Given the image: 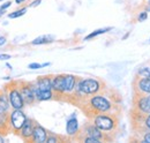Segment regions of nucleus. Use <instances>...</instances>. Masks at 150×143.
<instances>
[{
  "instance_id": "obj_1",
  "label": "nucleus",
  "mask_w": 150,
  "mask_h": 143,
  "mask_svg": "<svg viewBox=\"0 0 150 143\" xmlns=\"http://www.w3.org/2000/svg\"><path fill=\"white\" fill-rule=\"evenodd\" d=\"M105 91L93 95L77 104V106L81 108V111L89 119H93L97 114L114 112V110L117 107V103L113 102L112 97L105 96Z\"/></svg>"
},
{
  "instance_id": "obj_2",
  "label": "nucleus",
  "mask_w": 150,
  "mask_h": 143,
  "mask_svg": "<svg viewBox=\"0 0 150 143\" xmlns=\"http://www.w3.org/2000/svg\"><path fill=\"white\" fill-rule=\"evenodd\" d=\"M93 124L106 134H112L117 130L119 125V118L115 112L97 114L93 119Z\"/></svg>"
},
{
  "instance_id": "obj_3",
  "label": "nucleus",
  "mask_w": 150,
  "mask_h": 143,
  "mask_svg": "<svg viewBox=\"0 0 150 143\" xmlns=\"http://www.w3.org/2000/svg\"><path fill=\"white\" fill-rule=\"evenodd\" d=\"M34 89H35L36 101L38 102L53 99L52 76H50V75L39 76L36 80V82L34 83Z\"/></svg>"
},
{
  "instance_id": "obj_4",
  "label": "nucleus",
  "mask_w": 150,
  "mask_h": 143,
  "mask_svg": "<svg viewBox=\"0 0 150 143\" xmlns=\"http://www.w3.org/2000/svg\"><path fill=\"white\" fill-rule=\"evenodd\" d=\"M84 136H89V137H94L97 139L98 141L100 142H104V141H112L113 137L110 136V134H106L104 132H102L98 127H96L94 124H86L83 125V127L81 129H79L77 134L75 135L74 140H79L81 141Z\"/></svg>"
},
{
  "instance_id": "obj_5",
  "label": "nucleus",
  "mask_w": 150,
  "mask_h": 143,
  "mask_svg": "<svg viewBox=\"0 0 150 143\" xmlns=\"http://www.w3.org/2000/svg\"><path fill=\"white\" fill-rule=\"evenodd\" d=\"M6 91H7V96H8V99H9L11 107L13 110H22V107L25 104H24V101L22 98V95H21L19 87H18V81L7 84L6 86Z\"/></svg>"
},
{
  "instance_id": "obj_6",
  "label": "nucleus",
  "mask_w": 150,
  "mask_h": 143,
  "mask_svg": "<svg viewBox=\"0 0 150 143\" xmlns=\"http://www.w3.org/2000/svg\"><path fill=\"white\" fill-rule=\"evenodd\" d=\"M18 87L25 105H31L36 102L34 83L27 82V81H18Z\"/></svg>"
},
{
  "instance_id": "obj_7",
  "label": "nucleus",
  "mask_w": 150,
  "mask_h": 143,
  "mask_svg": "<svg viewBox=\"0 0 150 143\" xmlns=\"http://www.w3.org/2000/svg\"><path fill=\"white\" fill-rule=\"evenodd\" d=\"M133 108L143 112L149 113L150 112V93H139L134 92L133 97Z\"/></svg>"
},
{
  "instance_id": "obj_8",
  "label": "nucleus",
  "mask_w": 150,
  "mask_h": 143,
  "mask_svg": "<svg viewBox=\"0 0 150 143\" xmlns=\"http://www.w3.org/2000/svg\"><path fill=\"white\" fill-rule=\"evenodd\" d=\"M27 120V115L22 112V110H13L9 113V127L11 132L19 134L24 121Z\"/></svg>"
},
{
  "instance_id": "obj_9",
  "label": "nucleus",
  "mask_w": 150,
  "mask_h": 143,
  "mask_svg": "<svg viewBox=\"0 0 150 143\" xmlns=\"http://www.w3.org/2000/svg\"><path fill=\"white\" fill-rule=\"evenodd\" d=\"M133 87H134V92L150 93V80L136 74L133 81Z\"/></svg>"
},
{
  "instance_id": "obj_10",
  "label": "nucleus",
  "mask_w": 150,
  "mask_h": 143,
  "mask_svg": "<svg viewBox=\"0 0 150 143\" xmlns=\"http://www.w3.org/2000/svg\"><path fill=\"white\" fill-rule=\"evenodd\" d=\"M36 125V121L34 119L27 118V120L24 121V124L22 126L21 130H20V136L22 137L23 141L25 142H31V137H33V133H34V128Z\"/></svg>"
},
{
  "instance_id": "obj_11",
  "label": "nucleus",
  "mask_w": 150,
  "mask_h": 143,
  "mask_svg": "<svg viewBox=\"0 0 150 143\" xmlns=\"http://www.w3.org/2000/svg\"><path fill=\"white\" fill-rule=\"evenodd\" d=\"M47 136H49L47 130H46L43 126H40L39 124L36 122L35 128H34V133H33V137H31V142L44 143V142H46Z\"/></svg>"
},
{
  "instance_id": "obj_12",
  "label": "nucleus",
  "mask_w": 150,
  "mask_h": 143,
  "mask_svg": "<svg viewBox=\"0 0 150 143\" xmlns=\"http://www.w3.org/2000/svg\"><path fill=\"white\" fill-rule=\"evenodd\" d=\"M79 129H80L79 120L73 115L71 119H68V121H67V124H66V132H67V135L74 137L75 135L77 134Z\"/></svg>"
},
{
  "instance_id": "obj_13",
  "label": "nucleus",
  "mask_w": 150,
  "mask_h": 143,
  "mask_svg": "<svg viewBox=\"0 0 150 143\" xmlns=\"http://www.w3.org/2000/svg\"><path fill=\"white\" fill-rule=\"evenodd\" d=\"M9 107H11V104H9L7 92H5L4 90H0V113H8Z\"/></svg>"
},
{
  "instance_id": "obj_14",
  "label": "nucleus",
  "mask_w": 150,
  "mask_h": 143,
  "mask_svg": "<svg viewBox=\"0 0 150 143\" xmlns=\"http://www.w3.org/2000/svg\"><path fill=\"white\" fill-rule=\"evenodd\" d=\"M9 113H0V133H9Z\"/></svg>"
},
{
  "instance_id": "obj_15",
  "label": "nucleus",
  "mask_w": 150,
  "mask_h": 143,
  "mask_svg": "<svg viewBox=\"0 0 150 143\" xmlns=\"http://www.w3.org/2000/svg\"><path fill=\"white\" fill-rule=\"evenodd\" d=\"M51 42H53L52 37H50V36H42V37H38L36 39H34L31 42V44L33 45H40V44H47V43H51Z\"/></svg>"
},
{
  "instance_id": "obj_16",
  "label": "nucleus",
  "mask_w": 150,
  "mask_h": 143,
  "mask_svg": "<svg viewBox=\"0 0 150 143\" xmlns=\"http://www.w3.org/2000/svg\"><path fill=\"white\" fill-rule=\"evenodd\" d=\"M109 30H111V28H104V29H98V30H95L94 33H91V34H89L88 36H86L84 40H89V39H93V38L97 37L98 35H102V34H105V33H108Z\"/></svg>"
},
{
  "instance_id": "obj_17",
  "label": "nucleus",
  "mask_w": 150,
  "mask_h": 143,
  "mask_svg": "<svg viewBox=\"0 0 150 143\" xmlns=\"http://www.w3.org/2000/svg\"><path fill=\"white\" fill-rule=\"evenodd\" d=\"M136 74L140 75V76L147 77V79H149L150 80V67H141V68L137 71Z\"/></svg>"
},
{
  "instance_id": "obj_18",
  "label": "nucleus",
  "mask_w": 150,
  "mask_h": 143,
  "mask_svg": "<svg viewBox=\"0 0 150 143\" xmlns=\"http://www.w3.org/2000/svg\"><path fill=\"white\" fill-rule=\"evenodd\" d=\"M62 140H64V137H61V136H58L56 134H50V135L47 136L46 143H56V142H60V141H62Z\"/></svg>"
},
{
  "instance_id": "obj_19",
  "label": "nucleus",
  "mask_w": 150,
  "mask_h": 143,
  "mask_svg": "<svg viewBox=\"0 0 150 143\" xmlns=\"http://www.w3.org/2000/svg\"><path fill=\"white\" fill-rule=\"evenodd\" d=\"M25 12H27V8H22V9H19V11H16V12H14V13L9 14L8 16H9V18H19V16L24 15V14H25Z\"/></svg>"
},
{
  "instance_id": "obj_20",
  "label": "nucleus",
  "mask_w": 150,
  "mask_h": 143,
  "mask_svg": "<svg viewBox=\"0 0 150 143\" xmlns=\"http://www.w3.org/2000/svg\"><path fill=\"white\" fill-rule=\"evenodd\" d=\"M143 127H144L146 132H150V112L146 113V117L143 120Z\"/></svg>"
},
{
  "instance_id": "obj_21",
  "label": "nucleus",
  "mask_w": 150,
  "mask_h": 143,
  "mask_svg": "<svg viewBox=\"0 0 150 143\" xmlns=\"http://www.w3.org/2000/svg\"><path fill=\"white\" fill-rule=\"evenodd\" d=\"M147 18H148V12L142 11L141 13H139V15H137V21H139V22H143V21H146Z\"/></svg>"
},
{
  "instance_id": "obj_22",
  "label": "nucleus",
  "mask_w": 150,
  "mask_h": 143,
  "mask_svg": "<svg viewBox=\"0 0 150 143\" xmlns=\"http://www.w3.org/2000/svg\"><path fill=\"white\" fill-rule=\"evenodd\" d=\"M50 64H43V65H40V64H30L29 66H28V68H30V69H38V68H42V67H45V66H49Z\"/></svg>"
},
{
  "instance_id": "obj_23",
  "label": "nucleus",
  "mask_w": 150,
  "mask_h": 143,
  "mask_svg": "<svg viewBox=\"0 0 150 143\" xmlns=\"http://www.w3.org/2000/svg\"><path fill=\"white\" fill-rule=\"evenodd\" d=\"M141 141L146 143H150V132H147L146 134H143V137H142Z\"/></svg>"
},
{
  "instance_id": "obj_24",
  "label": "nucleus",
  "mask_w": 150,
  "mask_h": 143,
  "mask_svg": "<svg viewBox=\"0 0 150 143\" xmlns=\"http://www.w3.org/2000/svg\"><path fill=\"white\" fill-rule=\"evenodd\" d=\"M143 11H146V12H150V0H148L147 2H146V5H144V7H143Z\"/></svg>"
},
{
  "instance_id": "obj_25",
  "label": "nucleus",
  "mask_w": 150,
  "mask_h": 143,
  "mask_svg": "<svg viewBox=\"0 0 150 143\" xmlns=\"http://www.w3.org/2000/svg\"><path fill=\"white\" fill-rule=\"evenodd\" d=\"M11 4H12V2H11V1H8V2H6L5 5H2V6H0V11H5L6 8H8V7L11 6Z\"/></svg>"
},
{
  "instance_id": "obj_26",
  "label": "nucleus",
  "mask_w": 150,
  "mask_h": 143,
  "mask_svg": "<svg viewBox=\"0 0 150 143\" xmlns=\"http://www.w3.org/2000/svg\"><path fill=\"white\" fill-rule=\"evenodd\" d=\"M7 59H11L9 54H0V60H7Z\"/></svg>"
},
{
  "instance_id": "obj_27",
  "label": "nucleus",
  "mask_w": 150,
  "mask_h": 143,
  "mask_svg": "<svg viewBox=\"0 0 150 143\" xmlns=\"http://www.w3.org/2000/svg\"><path fill=\"white\" fill-rule=\"evenodd\" d=\"M40 2H42V0H35V1L31 4V7H36V6H38Z\"/></svg>"
},
{
  "instance_id": "obj_28",
  "label": "nucleus",
  "mask_w": 150,
  "mask_h": 143,
  "mask_svg": "<svg viewBox=\"0 0 150 143\" xmlns=\"http://www.w3.org/2000/svg\"><path fill=\"white\" fill-rule=\"evenodd\" d=\"M5 43H6V38L5 37H0V46L4 45Z\"/></svg>"
},
{
  "instance_id": "obj_29",
  "label": "nucleus",
  "mask_w": 150,
  "mask_h": 143,
  "mask_svg": "<svg viewBox=\"0 0 150 143\" xmlns=\"http://www.w3.org/2000/svg\"><path fill=\"white\" fill-rule=\"evenodd\" d=\"M2 142H5V139H4V137L0 135V143H2Z\"/></svg>"
},
{
  "instance_id": "obj_30",
  "label": "nucleus",
  "mask_w": 150,
  "mask_h": 143,
  "mask_svg": "<svg viewBox=\"0 0 150 143\" xmlns=\"http://www.w3.org/2000/svg\"><path fill=\"white\" fill-rule=\"evenodd\" d=\"M16 1V4H21V2H23L24 0H15Z\"/></svg>"
}]
</instances>
